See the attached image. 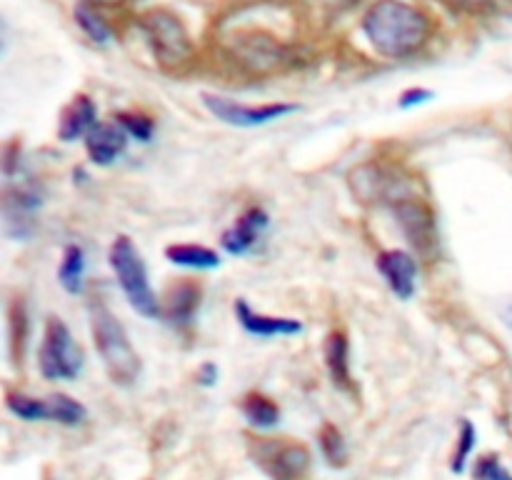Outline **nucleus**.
I'll list each match as a JSON object with an SVG mask.
<instances>
[{"instance_id":"nucleus-18","label":"nucleus","mask_w":512,"mask_h":480,"mask_svg":"<svg viewBox=\"0 0 512 480\" xmlns=\"http://www.w3.org/2000/svg\"><path fill=\"white\" fill-rule=\"evenodd\" d=\"M245 420L260 430H270L280 423V408L273 398L263 393H248L240 403Z\"/></svg>"},{"instance_id":"nucleus-22","label":"nucleus","mask_w":512,"mask_h":480,"mask_svg":"<svg viewBox=\"0 0 512 480\" xmlns=\"http://www.w3.org/2000/svg\"><path fill=\"white\" fill-rule=\"evenodd\" d=\"M475 438H478V433H475V425L470 423L468 418L460 423V435H458V448H455L453 453V463H450V470H453L455 475H460L465 470V463H468L470 453L475 450Z\"/></svg>"},{"instance_id":"nucleus-24","label":"nucleus","mask_w":512,"mask_h":480,"mask_svg":"<svg viewBox=\"0 0 512 480\" xmlns=\"http://www.w3.org/2000/svg\"><path fill=\"white\" fill-rule=\"evenodd\" d=\"M475 480H512V473L500 463L498 455H483L475 463Z\"/></svg>"},{"instance_id":"nucleus-16","label":"nucleus","mask_w":512,"mask_h":480,"mask_svg":"<svg viewBox=\"0 0 512 480\" xmlns=\"http://www.w3.org/2000/svg\"><path fill=\"white\" fill-rule=\"evenodd\" d=\"M325 365L340 390H353V375H350V343L345 330H333L325 340Z\"/></svg>"},{"instance_id":"nucleus-4","label":"nucleus","mask_w":512,"mask_h":480,"mask_svg":"<svg viewBox=\"0 0 512 480\" xmlns=\"http://www.w3.org/2000/svg\"><path fill=\"white\" fill-rule=\"evenodd\" d=\"M83 350L60 318L45 320L38 350V368L45 380H75L83 370Z\"/></svg>"},{"instance_id":"nucleus-6","label":"nucleus","mask_w":512,"mask_h":480,"mask_svg":"<svg viewBox=\"0 0 512 480\" xmlns=\"http://www.w3.org/2000/svg\"><path fill=\"white\" fill-rule=\"evenodd\" d=\"M5 405H8V410L15 418L28 420V423L48 420V423H60L73 428V425L85 423V418H88L85 405L65 393H55L50 395V398H33V395L13 393V390H10V393L5 395Z\"/></svg>"},{"instance_id":"nucleus-28","label":"nucleus","mask_w":512,"mask_h":480,"mask_svg":"<svg viewBox=\"0 0 512 480\" xmlns=\"http://www.w3.org/2000/svg\"><path fill=\"white\" fill-rule=\"evenodd\" d=\"M85 3L93 5V8H120L125 0H85Z\"/></svg>"},{"instance_id":"nucleus-9","label":"nucleus","mask_w":512,"mask_h":480,"mask_svg":"<svg viewBox=\"0 0 512 480\" xmlns=\"http://www.w3.org/2000/svg\"><path fill=\"white\" fill-rule=\"evenodd\" d=\"M378 273L390 285L400 300H410L415 295V278H418V263L405 250H383L378 255Z\"/></svg>"},{"instance_id":"nucleus-23","label":"nucleus","mask_w":512,"mask_h":480,"mask_svg":"<svg viewBox=\"0 0 512 480\" xmlns=\"http://www.w3.org/2000/svg\"><path fill=\"white\" fill-rule=\"evenodd\" d=\"M115 120H118V123L128 130L130 138L143 140V143H148L155 133V123L143 113H120V115H115Z\"/></svg>"},{"instance_id":"nucleus-21","label":"nucleus","mask_w":512,"mask_h":480,"mask_svg":"<svg viewBox=\"0 0 512 480\" xmlns=\"http://www.w3.org/2000/svg\"><path fill=\"white\" fill-rule=\"evenodd\" d=\"M75 20H78L80 28L85 30V35H88L90 40H95V43H108L110 35H113L108 25H105V20L100 18V15L93 10V5L88 3L75 8Z\"/></svg>"},{"instance_id":"nucleus-15","label":"nucleus","mask_w":512,"mask_h":480,"mask_svg":"<svg viewBox=\"0 0 512 480\" xmlns=\"http://www.w3.org/2000/svg\"><path fill=\"white\" fill-rule=\"evenodd\" d=\"M95 125H98V120H95L93 100H90L88 95H78V98L60 113L58 135L65 143H73V140L85 138Z\"/></svg>"},{"instance_id":"nucleus-26","label":"nucleus","mask_w":512,"mask_h":480,"mask_svg":"<svg viewBox=\"0 0 512 480\" xmlns=\"http://www.w3.org/2000/svg\"><path fill=\"white\" fill-rule=\"evenodd\" d=\"M448 8L458 10V13H475V10L485 8V5H490L493 0H443Z\"/></svg>"},{"instance_id":"nucleus-2","label":"nucleus","mask_w":512,"mask_h":480,"mask_svg":"<svg viewBox=\"0 0 512 480\" xmlns=\"http://www.w3.org/2000/svg\"><path fill=\"white\" fill-rule=\"evenodd\" d=\"M88 318L95 350H98L100 360H103V368L108 373V378L115 385H123V388L133 385L140 378L143 363H140V355L135 353L123 323L100 300H93L88 305Z\"/></svg>"},{"instance_id":"nucleus-20","label":"nucleus","mask_w":512,"mask_h":480,"mask_svg":"<svg viewBox=\"0 0 512 480\" xmlns=\"http://www.w3.org/2000/svg\"><path fill=\"white\" fill-rule=\"evenodd\" d=\"M318 438H320V450H323L325 460H328L333 468L345 465V460H348V448H345L343 433H340L333 423H328V425H323V430H320Z\"/></svg>"},{"instance_id":"nucleus-25","label":"nucleus","mask_w":512,"mask_h":480,"mask_svg":"<svg viewBox=\"0 0 512 480\" xmlns=\"http://www.w3.org/2000/svg\"><path fill=\"white\" fill-rule=\"evenodd\" d=\"M433 98V90H425V88H413V90H405L400 95V108H413V105L425 103V100Z\"/></svg>"},{"instance_id":"nucleus-14","label":"nucleus","mask_w":512,"mask_h":480,"mask_svg":"<svg viewBox=\"0 0 512 480\" xmlns=\"http://www.w3.org/2000/svg\"><path fill=\"white\" fill-rule=\"evenodd\" d=\"M395 215L400 218V225H403L405 235H408V240L415 248L425 250L435 243L433 215H430V210L423 203L413 198L400 200V203H395Z\"/></svg>"},{"instance_id":"nucleus-27","label":"nucleus","mask_w":512,"mask_h":480,"mask_svg":"<svg viewBox=\"0 0 512 480\" xmlns=\"http://www.w3.org/2000/svg\"><path fill=\"white\" fill-rule=\"evenodd\" d=\"M218 378H220V373H218V365L215 363H205L203 368L198 370V383L205 385V388H213L215 380Z\"/></svg>"},{"instance_id":"nucleus-5","label":"nucleus","mask_w":512,"mask_h":480,"mask_svg":"<svg viewBox=\"0 0 512 480\" xmlns=\"http://www.w3.org/2000/svg\"><path fill=\"white\" fill-rule=\"evenodd\" d=\"M140 30H143L158 63L165 68H178V65L188 63L190 55H193L188 30L180 23L178 15H173L170 10H148L140 18Z\"/></svg>"},{"instance_id":"nucleus-3","label":"nucleus","mask_w":512,"mask_h":480,"mask_svg":"<svg viewBox=\"0 0 512 480\" xmlns=\"http://www.w3.org/2000/svg\"><path fill=\"white\" fill-rule=\"evenodd\" d=\"M108 260L130 308L145 318H160V300L150 285L148 265L128 235L115 238V243L110 245Z\"/></svg>"},{"instance_id":"nucleus-13","label":"nucleus","mask_w":512,"mask_h":480,"mask_svg":"<svg viewBox=\"0 0 512 480\" xmlns=\"http://www.w3.org/2000/svg\"><path fill=\"white\" fill-rule=\"evenodd\" d=\"M238 323L258 338H278V335H298L303 333V323L295 318H280V315L255 313L245 298H238L233 305Z\"/></svg>"},{"instance_id":"nucleus-12","label":"nucleus","mask_w":512,"mask_h":480,"mask_svg":"<svg viewBox=\"0 0 512 480\" xmlns=\"http://www.w3.org/2000/svg\"><path fill=\"white\" fill-rule=\"evenodd\" d=\"M128 130L115 123H98L85 135V150L95 165H113L128 148Z\"/></svg>"},{"instance_id":"nucleus-7","label":"nucleus","mask_w":512,"mask_h":480,"mask_svg":"<svg viewBox=\"0 0 512 480\" xmlns=\"http://www.w3.org/2000/svg\"><path fill=\"white\" fill-rule=\"evenodd\" d=\"M205 108L223 123L235 125V128H258V125L273 123V120L285 118L295 113L298 105L290 103H270V105H243L235 100L223 98V95H205Z\"/></svg>"},{"instance_id":"nucleus-1","label":"nucleus","mask_w":512,"mask_h":480,"mask_svg":"<svg viewBox=\"0 0 512 480\" xmlns=\"http://www.w3.org/2000/svg\"><path fill=\"white\" fill-rule=\"evenodd\" d=\"M363 33L385 58H408L428 43L430 18L403 0H380L365 13Z\"/></svg>"},{"instance_id":"nucleus-10","label":"nucleus","mask_w":512,"mask_h":480,"mask_svg":"<svg viewBox=\"0 0 512 480\" xmlns=\"http://www.w3.org/2000/svg\"><path fill=\"white\" fill-rule=\"evenodd\" d=\"M200 298H203V290H200L198 283L178 280L165 293L163 303H160V315L175 328H188V325H193L195 313H198Z\"/></svg>"},{"instance_id":"nucleus-17","label":"nucleus","mask_w":512,"mask_h":480,"mask_svg":"<svg viewBox=\"0 0 512 480\" xmlns=\"http://www.w3.org/2000/svg\"><path fill=\"white\" fill-rule=\"evenodd\" d=\"M165 258L180 268L193 270H215L220 265V255L213 248L198 243H175L165 248Z\"/></svg>"},{"instance_id":"nucleus-8","label":"nucleus","mask_w":512,"mask_h":480,"mask_svg":"<svg viewBox=\"0 0 512 480\" xmlns=\"http://www.w3.org/2000/svg\"><path fill=\"white\" fill-rule=\"evenodd\" d=\"M255 458L270 480H303L310 470V453L300 443L265 440Z\"/></svg>"},{"instance_id":"nucleus-19","label":"nucleus","mask_w":512,"mask_h":480,"mask_svg":"<svg viewBox=\"0 0 512 480\" xmlns=\"http://www.w3.org/2000/svg\"><path fill=\"white\" fill-rule=\"evenodd\" d=\"M83 278H85V253L80 245L70 243L63 250V260H60L58 268V280L70 295H78L83 290Z\"/></svg>"},{"instance_id":"nucleus-11","label":"nucleus","mask_w":512,"mask_h":480,"mask_svg":"<svg viewBox=\"0 0 512 480\" xmlns=\"http://www.w3.org/2000/svg\"><path fill=\"white\" fill-rule=\"evenodd\" d=\"M268 213L263 208H248L228 230L223 233V248L230 255H245L260 243L263 233L268 230Z\"/></svg>"}]
</instances>
